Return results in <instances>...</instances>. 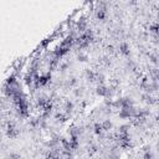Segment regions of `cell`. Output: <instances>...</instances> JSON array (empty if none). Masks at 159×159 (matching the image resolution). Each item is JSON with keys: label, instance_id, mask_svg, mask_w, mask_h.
I'll use <instances>...</instances> for the list:
<instances>
[{"label": "cell", "instance_id": "6da1fadb", "mask_svg": "<svg viewBox=\"0 0 159 159\" xmlns=\"http://www.w3.org/2000/svg\"><path fill=\"white\" fill-rule=\"evenodd\" d=\"M117 143H118L119 147H122V148L129 147V144H131V135H129V133L119 134L118 138H117Z\"/></svg>", "mask_w": 159, "mask_h": 159}, {"label": "cell", "instance_id": "7a4b0ae2", "mask_svg": "<svg viewBox=\"0 0 159 159\" xmlns=\"http://www.w3.org/2000/svg\"><path fill=\"white\" fill-rule=\"evenodd\" d=\"M112 92L113 90L105 86V85H98L97 88H96V93L101 97H108V96H112Z\"/></svg>", "mask_w": 159, "mask_h": 159}, {"label": "cell", "instance_id": "3957f363", "mask_svg": "<svg viewBox=\"0 0 159 159\" xmlns=\"http://www.w3.org/2000/svg\"><path fill=\"white\" fill-rule=\"evenodd\" d=\"M107 16V9H106V3H99V8L96 10V17L98 20H105Z\"/></svg>", "mask_w": 159, "mask_h": 159}, {"label": "cell", "instance_id": "277c9868", "mask_svg": "<svg viewBox=\"0 0 159 159\" xmlns=\"http://www.w3.org/2000/svg\"><path fill=\"white\" fill-rule=\"evenodd\" d=\"M17 134H19V129L13 123H9L8 127H6V135L9 138H16Z\"/></svg>", "mask_w": 159, "mask_h": 159}, {"label": "cell", "instance_id": "5b68a950", "mask_svg": "<svg viewBox=\"0 0 159 159\" xmlns=\"http://www.w3.org/2000/svg\"><path fill=\"white\" fill-rule=\"evenodd\" d=\"M119 52L124 56H128L131 54V50H129V45L127 43H121L119 44Z\"/></svg>", "mask_w": 159, "mask_h": 159}, {"label": "cell", "instance_id": "8992f818", "mask_svg": "<svg viewBox=\"0 0 159 159\" xmlns=\"http://www.w3.org/2000/svg\"><path fill=\"white\" fill-rule=\"evenodd\" d=\"M49 103H50V101H49V98L46 96H41V97L37 98V105L41 107V108H45Z\"/></svg>", "mask_w": 159, "mask_h": 159}, {"label": "cell", "instance_id": "52a82bcc", "mask_svg": "<svg viewBox=\"0 0 159 159\" xmlns=\"http://www.w3.org/2000/svg\"><path fill=\"white\" fill-rule=\"evenodd\" d=\"M142 98L144 99V101H146L148 105H154V103H157V98L153 97L150 93H146V94H143Z\"/></svg>", "mask_w": 159, "mask_h": 159}, {"label": "cell", "instance_id": "ba28073f", "mask_svg": "<svg viewBox=\"0 0 159 159\" xmlns=\"http://www.w3.org/2000/svg\"><path fill=\"white\" fill-rule=\"evenodd\" d=\"M77 30L78 31H83V32L87 30V21H86V19H81L77 23Z\"/></svg>", "mask_w": 159, "mask_h": 159}, {"label": "cell", "instance_id": "9c48e42d", "mask_svg": "<svg viewBox=\"0 0 159 159\" xmlns=\"http://www.w3.org/2000/svg\"><path fill=\"white\" fill-rule=\"evenodd\" d=\"M101 126H102V129L103 131H111L112 129V127H113V123H112V121L111 119H105V121L101 123Z\"/></svg>", "mask_w": 159, "mask_h": 159}, {"label": "cell", "instance_id": "30bf717a", "mask_svg": "<svg viewBox=\"0 0 159 159\" xmlns=\"http://www.w3.org/2000/svg\"><path fill=\"white\" fill-rule=\"evenodd\" d=\"M105 80H106V77H105V75H103V73L96 72V78H94V81H97V82H98V85H103Z\"/></svg>", "mask_w": 159, "mask_h": 159}, {"label": "cell", "instance_id": "8fae6325", "mask_svg": "<svg viewBox=\"0 0 159 159\" xmlns=\"http://www.w3.org/2000/svg\"><path fill=\"white\" fill-rule=\"evenodd\" d=\"M93 132H94L97 135H102V134H103L102 126L99 124V123H94V124H93Z\"/></svg>", "mask_w": 159, "mask_h": 159}, {"label": "cell", "instance_id": "7c38bea8", "mask_svg": "<svg viewBox=\"0 0 159 159\" xmlns=\"http://www.w3.org/2000/svg\"><path fill=\"white\" fill-rule=\"evenodd\" d=\"M76 85H77V78L73 77V76L68 77V80L66 81V87H73V86H76Z\"/></svg>", "mask_w": 159, "mask_h": 159}, {"label": "cell", "instance_id": "4fadbf2b", "mask_svg": "<svg viewBox=\"0 0 159 159\" xmlns=\"http://www.w3.org/2000/svg\"><path fill=\"white\" fill-rule=\"evenodd\" d=\"M86 78L88 80V81H94V78H96V72H93L92 70H87L86 71Z\"/></svg>", "mask_w": 159, "mask_h": 159}, {"label": "cell", "instance_id": "5bb4252c", "mask_svg": "<svg viewBox=\"0 0 159 159\" xmlns=\"http://www.w3.org/2000/svg\"><path fill=\"white\" fill-rule=\"evenodd\" d=\"M65 109H66V113L70 114V113L73 111V102L66 101V102H65Z\"/></svg>", "mask_w": 159, "mask_h": 159}, {"label": "cell", "instance_id": "9a60e30c", "mask_svg": "<svg viewBox=\"0 0 159 159\" xmlns=\"http://www.w3.org/2000/svg\"><path fill=\"white\" fill-rule=\"evenodd\" d=\"M77 60H78V61H81V62H86L87 60H88V56H87L86 54H83V52L80 51V52L77 54Z\"/></svg>", "mask_w": 159, "mask_h": 159}, {"label": "cell", "instance_id": "2e32d148", "mask_svg": "<svg viewBox=\"0 0 159 159\" xmlns=\"http://www.w3.org/2000/svg\"><path fill=\"white\" fill-rule=\"evenodd\" d=\"M55 118L57 119V121H60V122H65L66 121V114H64V113H56Z\"/></svg>", "mask_w": 159, "mask_h": 159}, {"label": "cell", "instance_id": "e0dca14e", "mask_svg": "<svg viewBox=\"0 0 159 159\" xmlns=\"http://www.w3.org/2000/svg\"><path fill=\"white\" fill-rule=\"evenodd\" d=\"M149 31L152 32V34H154V35H158V24L155 23V24H152L150 26H149Z\"/></svg>", "mask_w": 159, "mask_h": 159}, {"label": "cell", "instance_id": "ac0fdd59", "mask_svg": "<svg viewBox=\"0 0 159 159\" xmlns=\"http://www.w3.org/2000/svg\"><path fill=\"white\" fill-rule=\"evenodd\" d=\"M119 129V134H123V133H129L128 132V129H129V126H127V124H123V126H121L118 128Z\"/></svg>", "mask_w": 159, "mask_h": 159}, {"label": "cell", "instance_id": "d6986e66", "mask_svg": "<svg viewBox=\"0 0 159 159\" xmlns=\"http://www.w3.org/2000/svg\"><path fill=\"white\" fill-rule=\"evenodd\" d=\"M73 94H75L76 97H81V96L83 94V88H82V87H80V88H76V90L73 91Z\"/></svg>", "mask_w": 159, "mask_h": 159}, {"label": "cell", "instance_id": "ffe728a7", "mask_svg": "<svg viewBox=\"0 0 159 159\" xmlns=\"http://www.w3.org/2000/svg\"><path fill=\"white\" fill-rule=\"evenodd\" d=\"M143 159H154V154L150 150H147V152H144Z\"/></svg>", "mask_w": 159, "mask_h": 159}, {"label": "cell", "instance_id": "44dd1931", "mask_svg": "<svg viewBox=\"0 0 159 159\" xmlns=\"http://www.w3.org/2000/svg\"><path fill=\"white\" fill-rule=\"evenodd\" d=\"M107 159H119V155H118V154H117L114 150H112V152L108 154Z\"/></svg>", "mask_w": 159, "mask_h": 159}, {"label": "cell", "instance_id": "7402d4cb", "mask_svg": "<svg viewBox=\"0 0 159 159\" xmlns=\"http://www.w3.org/2000/svg\"><path fill=\"white\" fill-rule=\"evenodd\" d=\"M149 60H150L153 64H157V62H158V56H157V54H149Z\"/></svg>", "mask_w": 159, "mask_h": 159}, {"label": "cell", "instance_id": "603a6c76", "mask_svg": "<svg viewBox=\"0 0 159 159\" xmlns=\"http://www.w3.org/2000/svg\"><path fill=\"white\" fill-rule=\"evenodd\" d=\"M9 159H21V157H20L17 153H10Z\"/></svg>", "mask_w": 159, "mask_h": 159}, {"label": "cell", "instance_id": "cb8c5ba5", "mask_svg": "<svg viewBox=\"0 0 159 159\" xmlns=\"http://www.w3.org/2000/svg\"><path fill=\"white\" fill-rule=\"evenodd\" d=\"M67 67H68V64H62L61 66H60V70H61V71H66Z\"/></svg>", "mask_w": 159, "mask_h": 159}]
</instances>
